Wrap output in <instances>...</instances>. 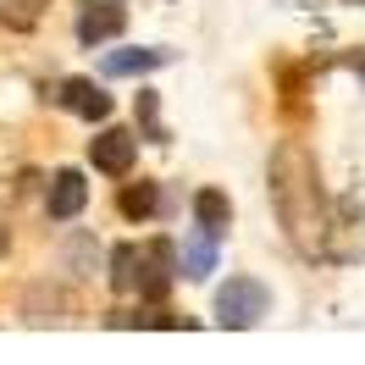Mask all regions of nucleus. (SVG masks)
Returning <instances> with one entry per match:
<instances>
[{"label":"nucleus","mask_w":365,"mask_h":365,"mask_svg":"<svg viewBox=\"0 0 365 365\" xmlns=\"http://www.w3.org/2000/svg\"><path fill=\"white\" fill-rule=\"evenodd\" d=\"M272 205L282 216V227L294 238V250L316 255L321 250V232H327V216H321V178H316V155L288 138L277 144L272 155Z\"/></svg>","instance_id":"nucleus-1"},{"label":"nucleus","mask_w":365,"mask_h":365,"mask_svg":"<svg viewBox=\"0 0 365 365\" xmlns=\"http://www.w3.org/2000/svg\"><path fill=\"white\" fill-rule=\"evenodd\" d=\"M266 310H272V294L255 277H227V288L216 294V321L222 327H255Z\"/></svg>","instance_id":"nucleus-2"},{"label":"nucleus","mask_w":365,"mask_h":365,"mask_svg":"<svg viewBox=\"0 0 365 365\" xmlns=\"http://www.w3.org/2000/svg\"><path fill=\"white\" fill-rule=\"evenodd\" d=\"M133 155H138V138L122 133V128H106V133L89 138V160L100 172H111V178H122V172L133 166Z\"/></svg>","instance_id":"nucleus-3"},{"label":"nucleus","mask_w":365,"mask_h":365,"mask_svg":"<svg viewBox=\"0 0 365 365\" xmlns=\"http://www.w3.org/2000/svg\"><path fill=\"white\" fill-rule=\"evenodd\" d=\"M122 28H128V11L111 6V0H89V6L78 11V39H83V45H106Z\"/></svg>","instance_id":"nucleus-4"},{"label":"nucleus","mask_w":365,"mask_h":365,"mask_svg":"<svg viewBox=\"0 0 365 365\" xmlns=\"http://www.w3.org/2000/svg\"><path fill=\"white\" fill-rule=\"evenodd\" d=\"M89 205V182H83V172H56V178H50V194H45V210L50 216H56V222H72V216H78V210Z\"/></svg>","instance_id":"nucleus-5"},{"label":"nucleus","mask_w":365,"mask_h":365,"mask_svg":"<svg viewBox=\"0 0 365 365\" xmlns=\"http://www.w3.org/2000/svg\"><path fill=\"white\" fill-rule=\"evenodd\" d=\"M172 260H178V255H172V244H144V250H138V294H150V299H160L166 294V282H172Z\"/></svg>","instance_id":"nucleus-6"},{"label":"nucleus","mask_w":365,"mask_h":365,"mask_svg":"<svg viewBox=\"0 0 365 365\" xmlns=\"http://www.w3.org/2000/svg\"><path fill=\"white\" fill-rule=\"evenodd\" d=\"M56 100H61L72 116H89V122H106V116H111V94H100L89 78H72V83H61V94H56Z\"/></svg>","instance_id":"nucleus-7"},{"label":"nucleus","mask_w":365,"mask_h":365,"mask_svg":"<svg viewBox=\"0 0 365 365\" xmlns=\"http://www.w3.org/2000/svg\"><path fill=\"white\" fill-rule=\"evenodd\" d=\"M172 61V50H111L100 67H106V78H138V72H155V67H166Z\"/></svg>","instance_id":"nucleus-8"},{"label":"nucleus","mask_w":365,"mask_h":365,"mask_svg":"<svg viewBox=\"0 0 365 365\" xmlns=\"http://www.w3.org/2000/svg\"><path fill=\"white\" fill-rule=\"evenodd\" d=\"M194 222H200V232L222 238L227 222H232V200L222 194V188H200V194H194Z\"/></svg>","instance_id":"nucleus-9"},{"label":"nucleus","mask_w":365,"mask_h":365,"mask_svg":"<svg viewBox=\"0 0 365 365\" xmlns=\"http://www.w3.org/2000/svg\"><path fill=\"white\" fill-rule=\"evenodd\" d=\"M182 272L194 277V282H205V277L216 272V238H210V232H200V238L182 250Z\"/></svg>","instance_id":"nucleus-10"},{"label":"nucleus","mask_w":365,"mask_h":365,"mask_svg":"<svg viewBox=\"0 0 365 365\" xmlns=\"http://www.w3.org/2000/svg\"><path fill=\"white\" fill-rule=\"evenodd\" d=\"M133 282H138V244H122L111 255V288L116 294H133Z\"/></svg>","instance_id":"nucleus-11"},{"label":"nucleus","mask_w":365,"mask_h":365,"mask_svg":"<svg viewBox=\"0 0 365 365\" xmlns=\"http://www.w3.org/2000/svg\"><path fill=\"white\" fill-rule=\"evenodd\" d=\"M150 210H155V182H138L122 194V216H150Z\"/></svg>","instance_id":"nucleus-12"},{"label":"nucleus","mask_w":365,"mask_h":365,"mask_svg":"<svg viewBox=\"0 0 365 365\" xmlns=\"http://www.w3.org/2000/svg\"><path fill=\"white\" fill-rule=\"evenodd\" d=\"M6 244H11V238H6V227H0V255H6Z\"/></svg>","instance_id":"nucleus-13"},{"label":"nucleus","mask_w":365,"mask_h":365,"mask_svg":"<svg viewBox=\"0 0 365 365\" xmlns=\"http://www.w3.org/2000/svg\"><path fill=\"white\" fill-rule=\"evenodd\" d=\"M343 6H360V0H343Z\"/></svg>","instance_id":"nucleus-14"}]
</instances>
